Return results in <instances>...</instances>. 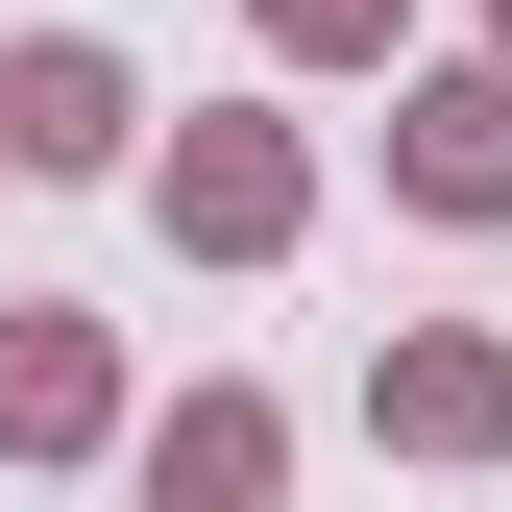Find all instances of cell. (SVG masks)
Returning a JSON list of instances; mask_svg holds the SVG:
<instances>
[{
	"label": "cell",
	"instance_id": "obj_4",
	"mask_svg": "<svg viewBox=\"0 0 512 512\" xmlns=\"http://www.w3.org/2000/svg\"><path fill=\"white\" fill-rule=\"evenodd\" d=\"M0 171H147V74L98 25H25L0 49Z\"/></svg>",
	"mask_w": 512,
	"mask_h": 512
},
{
	"label": "cell",
	"instance_id": "obj_5",
	"mask_svg": "<svg viewBox=\"0 0 512 512\" xmlns=\"http://www.w3.org/2000/svg\"><path fill=\"white\" fill-rule=\"evenodd\" d=\"M122 488H147V512H293V415L244 391V366H196V391L122 439Z\"/></svg>",
	"mask_w": 512,
	"mask_h": 512
},
{
	"label": "cell",
	"instance_id": "obj_8",
	"mask_svg": "<svg viewBox=\"0 0 512 512\" xmlns=\"http://www.w3.org/2000/svg\"><path fill=\"white\" fill-rule=\"evenodd\" d=\"M488 74H512V0H488Z\"/></svg>",
	"mask_w": 512,
	"mask_h": 512
},
{
	"label": "cell",
	"instance_id": "obj_6",
	"mask_svg": "<svg viewBox=\"0 0 512 512\" xmlns=\"http://www.w3.org/2000/svg\"><path fill=\"white\" fill-rule=\"evenodd\" d=\"M391 196L415 220H512V74L464 49V74H391Z\"/></svg>",
	"mask_w": 512,
	"mask_h": 512
},
{
	"label": "cell",
	"instance_id": "obj_2",
	"mask_svg": "<svg viewBox=\"0 0 512 512\" xmlns=\"http://www.w3.org/2000/svg\"><path fill=\"white\" fill-rule=\"evenodd\" d=\"M366 439L391 464H512V342L488 317H391L366 342Z\"/></svg>",
	"mask_w": 512,
	"mask_h": 512
},
{
	"label": "cell",
	"instance_id": "obj_3",
	"mask_svg": "<svg viewBox=\"0 0 512 512\" xmlns=\"http://www.w3.org/2000/svg\"><path fill=\"white\" fill-rule=\"evenodd\" d=\"M98 439H147L122 415V342L74 293H0V464H98Z\"/></svg>",
	"mask_w": 512,
	"mask_h": 512
},
{
	"label": "cell",
	"instance_id": "obj_7",
	"mask_svg": "<svg viewBox=\"0 0 512 512\" xmlns=\"http://www.w3.org/2000/svg\"><path fill=\"white\" fill-rule=\"evenodd\" d=\"M269 25V74H391V0H244Z\"/></svg>",
	"mask_w": 512,
	"mask_h": 512
},
{
	"label": "cell",
	"instance_id": "obj_1",
	"mask_svg": "<svg viewBox=\"0 0 512 512\" xmlns=\"http://www.w3.org/2000/svg\"><path fill=\"white\" fill-rule=\"evenodd\" d=\"M147 220H171V269H293V244H317V147L269 98H220V122L147 147Z\"/></svg>",
	"mask_w": 512,
	"mask_h": 512
}]
</instances>
